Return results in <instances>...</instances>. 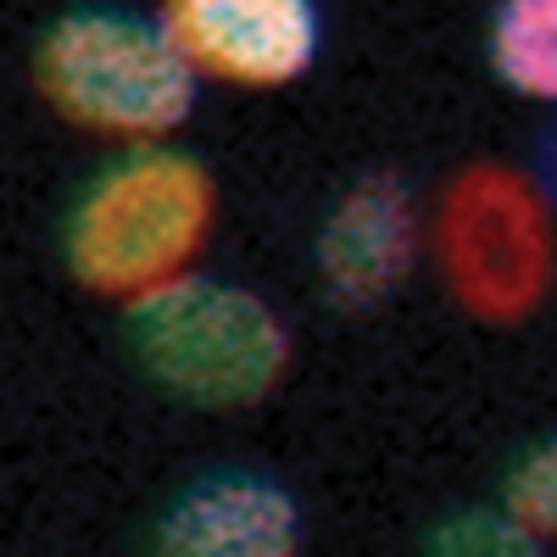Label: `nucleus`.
Here are the masks:
<instances>
[{
  "instance_id": "obj_10",
  "label": "nucleus",
  "mask_w": 557,
  "mask_h": 557,
  "mask_svg": "<svg viewBox=\"0 0 557 557\" xmlns=\"http://www.w3.org/2000/svg\"><path fill=\"white\" fill-rule=\"evenodd\" d=\"M424 557H546V546L513 530L496 507H462L430 530Z\"/></svg>"
},
{
  "instance_id": "obj_1",
  "label": "nucleus",
  "mask_w": 557,
  "mask_h": 557,
  "mask_svg": "<svg viewBox=\"0 0 557 557\" xmlns=\"http://www.w3.org/2000/svg\"><path fill=\"white\" fill-rule=\"evenodd\" d=\"M218 223V178L178 146H146L89 178L67 218V268L107 301H139L196 273Z\"/></svg>"
},
{
  "instance_id": "obj_3",
  "label": "nucleus",
  "mask_w": 557,
  "mask_h": 557,
  "mask_svg": "<svg viewBox=\"0 0 557 557\" xmlns=\"http://www.w3.org/2000/svg\"><path fill=\"white\" fill-rule=\"evenodd\" d=\"M128 351L168 396L240 412L278 391L296 346L257 290L218 273H184L128 301Z\"/></svg>"
},
{
  "instance_id": "obj_4",
  "label": "nucleus",
  "mask_w": 557,
  "mask_h": 557,
  "mask_svg": "<svg viewBox=\"0 0 557 557\" xmlns=\"http://www.w3.org/2000/svg\"><path fill=\"white\" fill-rule=\"evenodd\" d=\"M441 285L480 323H524L546 307L557 273L552 201L513 162H469L446 178L430 218Z\"/></svg>"
},
{
  "instance_id": "obj_6",
  "label": "nucleus",
  "mask_w": 557,
  "mask_h": 557,
  "mask_svg": "<svg viewBox=\"0 0 557 557\" xmlns=\"http://www.w3.org/2000/svg\"><path fill=\"white\" fill-rule=\"evenodd\" d=\"M418 251H424V212L412 184L401 173H362L323 212L312 262L335 307L368 312L407 285Z\"/></svg>"
},
{
  "instance_id": "obj_2",
  "label": "nucleus",
  "mask_w": 557,
  "mask_h": 557,
  "mask_svg": "<svg viewBox=\"0 0 557 557\" xmlns=\"http://www.w3.org/2000/svg\"><path fill=\"white\" fill-rule=\"evenodd\" d=\"M34 84L73 128L128 151L168 146L201 101V84L168 45L157 12L112 7H84L45 28L34 45Z\"/></svg>"
},
{
  "instance_id": "obj_5",
  "label": "nucleus",
  "mask_w": 557,
  "mask_h": 557,
  "mask_svg": "<svg viewBox=\"0 0 557 557\" xmlns=\"http://www.w3.org/2000/svg\"><path fill=\"white\" fill-rule=\"evenodd\" d=\"M157 23L196 84L285 89L323 51V17L307 0H173Z\"/></svg>"
},
{
  "instance_id": "obj_8",
  "label": "nucleus",
  "mask_w": 557,
  "mask_h": 557,
  "mask_svg": "<svg viewBox=\"0 0 557 557\" xmlns=\"http://www.w3.org/2000/svg\"><path fill=\"white\" fill-rule=\"evenodd\" d=\"M491 73L530 101L557 96V7L552 0H507L485 23Z\"/></svg>"
},
{
  "instance_id": "obj_9",
  "label": "nucleus",
  "mask_w": 557,
  "mask_h": 557,
  "mask_svg": "<svg viewBox=\"0 0 557 557\" xmlns=\"http://www.w3.org/2000/svg\"><path fill=\"white\" fill-rule=\"evenodd\" d=\"M496 513L524 530L530 541H552L557 530V457H552V441H535L513 457V469L502 474V502Z\"/></svg>"
},
{
  "instance_id": "obj_7",
  "label": "nucleus",
  "mask_w": 557,
  "mask_h": 557,
  "mask_svg": "<svg viewBox=\"0 0 557 557\" xmlns=\"http://www.w3.org/2000/svg\"><path fill=\"white\" fill-rule=\"evenodd\" d=\"M301 502L285 480L223 469L168 502L151 557H301Z\"/></svg>"
}]
</instances>
